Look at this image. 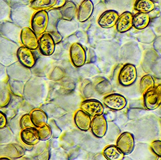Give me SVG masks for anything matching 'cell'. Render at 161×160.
I'll return each instance as SVG.
<instances>
[{"label":"cell","instance_id":"cell-36","mask_svg":"<svg viewBox=\"0 0 161 160\" xmlns=\"http://www.w3.org/2000/svg\"><path fill=\"white\" fill-rule=\"evenodd\" d=\"M8 120L5 115L0 111V128H3L6 126Z\"/></svg>","mask_w":161,"mask_h":160},{"label":"cell","instance_id":"cell-37","mask_svg":"<svg viewBox=\"0 0 161 160\" xmlns=\"http://www.w3.org/2000/svg\"><path fill=\"white\" fill-rule=\"evenodd\" d=\"M50 34H51L52 37L53 39L56 44V43H59V42H60V41L62 40V36H61L60 34H59L58 32H52V33H50Z\"/></svg>","mask_w":161,"mask_h":160},{"label":"cell","instance_id":"cell-9","mask_svg":"<svg viewBox=\"0 0 161 160\" xmlns=\"http://www.w3.org/2000/svg\"><path fill=\"white\" fill-rule=\"evenodd\" d=\"M104 104L108 108L114 111H121L127 105V100L124 96L118 94L107 95L103 99Z\"/></svg>","mask_w":161,"mask_h":160},{"label":"cell","instance_id":"cell-33","mask_svg":"<svg viewBox=\"0 0 161 160\" xmlns=\"http://www.w3.org/2000/svg\"><path fill=\"white\" fill-rule=\"evenodd\" d=\"M150 148L153 153L161 158V141H155L150 145Z\"/></svg>","mask_w":161,"mask_h":160},{"label":"cell","instance_id":"cell-15","mask_svg":"<svg viewBox=\"0 0 161 160\" xmlns=\"http://www.w3.org/2000/svg\"><path fill=\"white\" fill-rule=\"evenodd\" d=\"M17 55L18 61L26 67L32 68L36 65V57L30 49L21 46L18 50Z\"/></svg>","mask_w":161,"mask_h":160},{"label":"cell","instance_id":"cell-34","mask_svg":"<svg viewBox=\"0 0 161 160\" xmlns=\"http://www.w3.org/2000/svg\"><path fill=\"white\" fill-rule=\"evenodd\" d=\"M64 76V72L63 70L60 68L56 67L52 72L51 78L53 80H59L62 79Z\"/></svg>","mask_w":161,"mask_h":160},{"label":"cell","instance_id":"cell-22","mask_svg":"<svg viewBox=\"0 0 161 160\" xmlns=\"http://www.w3.org/2000/svg\"><path fill=\"white\" fill-rule=\"evenodd\" d=\"M76 5L72 1L67 2L61 8L60 14L61 18L64 20L71 21L73 19L76 15Z\"/></svg>","mask_w":161,"mask_h":160},{"label":"cell","instance_id":"cell-18","mask_svg":"<svg viewBox=\"0 0 161 160\" xmlns=\"http://www.w3.org/2000/svg\"><path fill=\"white\" fill-rule=\"evenodd\" d=\"M20 137L23 143L29 146L37 144L40 140L37 129L35 127L23 129L20 132Z\"/></svg>","mask_w":161,"mask_h":160},{"label":"cell","instance_id":"cell-38","mask_svg":"<svg viewBox=\"0 0 161 160\" xmlns=\"http://www.w3.org/2000/svg\"><path fill=\"white\" fill-rule=\"evenodd\" d=\"M66 3H67L66 0H57L56 4L53 8L55 9L61 8L66 4Z\"/></svg>","mask_w":161,"mask_h":160},{"label":"cell","instance_id":"cell-2","mask_svg":"<svg viewBox=\"0 0 161 160\" xmlns=\"http://www.w3.org/2000/svg\"><path fill=\"white\" fill-rule=\"evenodd\" d=\"M22 30V28L13 22L8 21L0 22V35L20 46Z\"/></svg>","mask_w":161,"mask_h":160},{"label":"cell","instance_id":"cell-14","mask_svg":"<svg viewBox=\"0 0 161 160\" xmlns=\"http://www.w3.org/2000/svg\"><path fill=\"white\" fill-rule=\"evenodd\" d=\"M25 153L23 147L16 143L0 145V156L18 158L24 156Z\"/></svg>","mask_w":161,"mask_h":160},{"label":"cell","instance_id":"cell-13","mask_svg":"<svg viewBox=\"0 0 161 160\" xmlns=\"http://www.w3.org/2000/svg\"><path fill=\"white\" fill-rule=\"evenodd\" d=\"M91 129L93 134L97 138H102L106 135L108 130V123L104 115L97 116L93 118Z\"/></svg>","mask_w":161,"mask_h":160},{"label":"cell","instance_id":"cell-3","mask_svg":"<svg viewBox=\"0 0 161 160\" xmlns=\"http://www.w3.org/2000/svg\"><path fill=\"white\" fill-rule=\"evenodd\" d=\"M49 15L46 10L37 11L33 15L31 27L37 35L44 34L48 27Z\"/></svg>","mask_w":161,"mask_h":160},{"label":"cell","instance_id":"cell-29","mask_svg":"<svg viewBox=\"0 0 161 160\" xmlns=\"http://www.w3.org/2000/svg\"><path fill=\"white\" fill-rule=\"evenodd\" d=\"M7 84L11 94L18 96L22 97L25 87L23 82L9 79Z\"/></svg>","mask_w":161,"mask_h":160},{"label":"cell","instance_id":"cell-8","mask_svg":"<svg viewBox=\"0 0 161 160\" xmlns=\"http://www.w3.org/2000/svg\"><path fill=\"white\" fill-rule=\"evenodd\" d=\"M80 108L83 111L93 117L102 115L104 112L103 104L96 100H88L83 101Z\"/></svg>","mask_w":161,"mask_h":160},{"label":"cell","instance_id":"cell-12","mask_svg":"<svg viewBox=\"0 0 161 160\" xmlns=\"http://www.w3.org/2000/svg\"><path fill=\"white\" fill-rule=\"evenodd\" d=\"M55 42L50 33L42 34L39 39V47L43 55L50 56L54 52Z\"/></svg>","mask_w":161,"mask_h":160},{"label":"cell","instance_id":"cell-27","mask_svg":"<svg viewBox=\"0 0 161 160\" xmlns=\"http://www.w3.org/2000/svg\"><path fill=\"white\" fill-rule=\"evenodd\" d=\"M11 95L7 83L0 81V108L7 106L10 101Z\"/></svg>","mask_w":161,"mask_h":160},{"label":"cell","instance_id":"cell-5","mask_svg":"<svg viewBox=\"0 0 161 160\" xmlns=\"http://www.w3.org/2000/svg\"><path fill=\"white\" fill-rule=\"evenodd\" d=\"M135 139L132 133L125 132L121 134L116 141V146L125 155L132 153L135 147Z\"/></svg>","mask_w":161,"mask_h":160},{"label":"cell","instance_id":"cell-32","mask_svg":"<svg viewBox=\"0 0 161 160\" xmlns=\"http://www.w3.org/2000/svg\"><path fill=\"white\" fill-rule=\"evenodd\" d=\"M20 126L22 129L29 127H36L32 122L31 116L29 114H25L22 116L20 119Z\"/></svg>","mask_w":161,"mask_h":160},{"label":"cell","instance_id":"cell-7","mask_svg":"<svg viewBox=\"0 0 161 160\" xmlns=\"http://www.w3.org/2000/svg\"><path fill=\"white\" fill-rule=\"evenodd\" d=\"M21 41L23 46L31 50H36L39 47V39L37 35L30 27L22 28Z\"/></svg>","mask_w":161,"mask_h":160},{"label":"cell","instance_id":"cell-11","mask_svg":"<svg viewBox=\"0 0 161 160\" xmlns=\"http://www.w3.org/2000/svg\"><path fill=\"white\" fill-rule=\"evenodd\" d=\"M144 103L146 109L153 111L161 105V95L156 87L144 95Z\"/></svg>","mask_w":161,"mask_h":160},{"label":"cell","instance_id":"cell-24","mask_svg":"<svg viewBox=\"0 0 161 160\" xmlns=\"http://www.w3.org/2000/svg\"><path fill=\"white\" fill-rule=\"evenodd\" d=\"M103 155L109 160H122L125 157L123 152L115 145L107 147L103 150Z\"/></svg>","mask_w":161,"mask_h":160},{"label":"cell","instance_id":"cell-10","mask_svg":"<svg viewBox=\"0 0 161 160\" xmlns=\"http://www.w3.org/2000/svg\"><path fill=\"white\" fill-rule=\"evenodd\" d=\"M28 69L19 61L7 67L9 79L21 82L25 81L26 80V70Z\"/></svg>","mask_w":161,"mask_h":160},{"label":"cell","instance_id":"cell-19","mask_svg":"<svg viewBox=\"0 0 161 160\" xmlns=\"http://www.w3.org/2000/svg\"><path fill=\"white\" fill-rule=\"evenodd\" d=\"M94 4L92 0H84L80 4L78 12V19L81 23L88 20L92 14Z\"/></svg>","mask_w":161,"mask_h":160},{"label":"cell","instance_id":"cell-4","mask_svg":"<svg viewBox=\"0 0 161 160\" xmlns=\"http://www.w3.org/2000/svg\"><path fill=\"white\" fill-rule=\"evenodd\" d=\"M137 78L136 67L132 64L125 65L120 70L118 76L119 83L124 86H128L133 84Z\"/></svg>","mask_w":161,"mask_h":160},{"label":"cell","instance_id":"cell-23","mask_svg":"<svg viewBox=\"0 0 161 160\" xmlns=\"http://www.w3.org/2000/svg\"><path fill=\"white\" fill-rule=\"evenodd\" d=\"M33 124L36 128L46 125L48 121V116L46 113L41 109H35L30 114Z\"/></svg>","mask_w":161,"mask_h":160},{"label":"cell","instance_id":"cell-20","mask_svg":"<svg viewBox=\"0 0 161 160\" xmlns=\"http://www.w3.org/2000/svg\"><path fill=\"white\" fill-rule=\"evenodd\" d=\"M74 120L75 125L80 130L87 131L91 128L92 124L91 117L82 110H79L75 113Z\"/></svg>","mask_w":161,"mask_h":160},{"label":"cell","instance_id":"cell-1","mask_svg":"<svg viewBox=\"0 0 161 160\" xmlns=\"http://www.w3.org/2000/svg\"><path fill=\"white\" fill-rule=\"evenodd\" d=\"M21 46L0 35V63L8 67L18 61L17 54Z\"/></svg>","mask_w":161,"mask_h":160},{"label":"cell","instance_id":"cell-31","mask_svg":"<svg viewBox=\"0 0 161 160\" xmlns=\"http://www.w3.org/2000/svg\"><path fill=\"white\" fill-rule=\"evenodd\" d=\"M40 140L41 141H47L52 137V131L50 126L46 125L37 128Z\"/></svg>","mask_w":161,"mask_h":160},{"label":"cell","instance_id":"cell-35","mask_svg":"<svg viewBox=\"0 0 161 160\" xmlns=\"http://www.w3.org/2000/svg\"><path fill=\"white\" fill-rule=\"evenodd\" d=\"M9 77L8 75L7 67L0 63V81L4 82L7 83Z\"/></svg>","mask_w":161,"mask_h":160},{"label":"cell","instance_id":"cell-17","mask_svg":"<svg viewBox=\"0 0 161 160\" xmlns=\"http://www.w3.org/2000/svg\"><path fill=\"white\" fill-rule=\"evenodd\" d=\"M133 15L129 11H125L119 16L116 22V30L120 33L129 31L133 27Z\"/></svg>","mask_w":161,"mask_h":160},{"label":"cell","instance_id":"cell-25","mask_svg":"<svg viewBox=\"0 0 161 160\" xmlns=\"http://www.w3.org/2000/svg\"><path fill=\"white\" fill-rule=\"evenodd\" d=\"M155 3L153 0H136L134 8L138 12L149 13L155 8Z\"/></svg>","mask_w":161,"mask_h":160},{"label":"cell","instance_id":"cell-16","mask_svg":"<svg viewBox=\"0 0 161 160\" xmlns=\"http://www.w3.org/2000/svg\"><path fill=\"white\" fill-rule=\"evenodd\" d=\"M119 16L118 12L115 10H107L100 16L98 23L102 28H112L116 25Z\"/></svg>","mask_w":161,"mask_h":160},{"label":"cell","instance_id":"cell-6","mask_svg":"<svg viewBox=\"0 0 161 160\" xmlns=\"http://www.w3.org/2000/svg\"><path fill=\"white\" fill-rule=\"evenodd\" d=\"M70 55L73 64L76 67H80L85 64L86 60V52L79 43L75 42L71 45Z\"/></svg>","mask_w":161,"mask_h":160},{"label":"cell","instance_id":"cell-21","mask_svg":"<svg viewBox=\"0 0 161 160\" xmlns=\"http://www.w3.org/2000/svg\"><path fill=\"white\" fill-rule=\"evenodd\" d=\"M133 27L137 30H143L148 26L150 17L148 13L138 12L133 16Z\"/></svg>","mask_w":161,"mask_h":160},{"label":"cell","instance_id":"cell-26","mask_svg":"<svg viewBox=\"0 0 161 160\" xmlns=\"http://www.w3.org/2000/svg\"><path fill=\"white\" fill-rule=\"evenodd\" d=\"M56 3L57 0H32L30 7L37 11L46 10L53 8Z\"/></svg>","mask_w":161,"mask_h":160},{"label":"cell","instance_id":"cell-30","mask_svg":"<svg viewBox=\"0 0 161 160\" xmlns=\"http://www.w3.org/2000/svg\"><path fill=\"white\" fill-rule=\"evenodd\" d=\"M14 135L9 127L0 128V145L10 143L15 139Z\"/></svg>","mask_w":161,"mask_h":160},{"label":"cell","instance_id":"cell-28","mask_svg":"<svg viewBox=\"0 0 161 160\" xmlns=\"http://www.w3.org/2000/svg\"><path fill=\"white\" fill-rule=\"evenodd\" d=\"M142 94L144 95L150 90L155 88V81L153 77L150 75H146L141 79L140 83Z\"/></svg>","mask_w":161,"mask_h":160}]
</instances>
